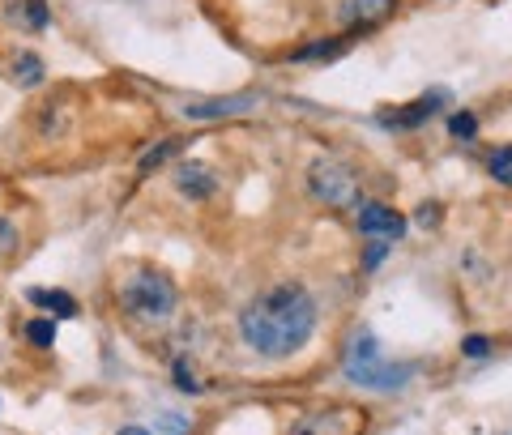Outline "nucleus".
Wrapping results in <instances>:
<instances>
[{
	"label": "nucleus",
	"mask_w": 512,
	"mask_h": 435,
	"mask_svg": "<svg viewBox=\"0 0 512 435\" xmlns=\"http://www.w3.org/2000/svg\"><path fill=\"white\" fill-rule=\"evenodd\" d=\"M316 333V299L299 282L269 286L239 312V337L265 359H291Z\"/></svg>",
	"instance_id": "obj_1"
},
{
	"label": "nucleus",
	"mask_w": 512,
	"mask_h": 435,
	"mask_svg": "<svg viewBox=\"0 0 512 435\" xmlns=\"http://www.w3.org/2000/svg\"><path fill=\"white\" fill-rule=\"evenodd\" d=\"M342 372H346L350 384H359V389L397 393V389H406V384L414 380V372H419V367H414V363H393V359H384L376 333L359 329L355 337H350L346 354H342Z\"/></svg>",
	"instance_id": "obj_2"
},
{
	"label": "nucleus",
	"mask_w": 512,
	"mask_h": 435,
	"mask_svg": "<svg viewBox=\"0 0 512 435\" xmlns=\"http://www.w3.org/2000/svg\"><path fill=\"white\" fill-rule=\"evenodd\" d=\"M120 308L133 320H167L175 312V282L163 269L137 265L120 282Z\"/></svg>",
	"instance_id": "obj_3"
},
{
	"label": "nucleus",
	"mask_w": 512,
	"mask_h": 435,
	"mask_svg": "<svg viewBox=\"0 0 512 435\" xmlns=\"http://www.w3.org/2000/svg\"><path fill=\"white\" fill-rule=\"evenodd\" d=\"M308 188L316 201H325L329 209H350L359 201V175L338 158H316L308 167Z\"/></svg>",
	"instance_id": "obj_4"
},
{
	"label": "nucleus",
	"mask_w": 512,
	"mask_h": 435,
	"mask_svg": "<svg viewBox=\"0 0 512 435\" xmlns=\"http://www.w3.org/2000/svg\"><path fill=\"white\" fill-rule=\"evenodd\" d=\"M444 103H448V94L444 90H431V94H423V99H414L406 107H384V111H376V124L380 128H419V124L431 120V111L444 107Z\"/></svg>",
	"instance_id": "obj_5"
},
{
	"label": "nucleus",
	"mask_w": 512,
	"mask_h": 435,
	"mask_svg": "<svg viewBox=\"0 0 512 435\" xmlns=\"http://www.w3.org/2000/svg\"><path fill=\"white\" fill-rule=\"evenodd\" d=\"M363 431V414L350 406H333L320 418H303V423L291 427V435H359Z\"/></svg>",
	"instance_id": "obj_6"
},
{
	"label": "nucleus",
	"mask_w": 512,
	"mask_h": 435,
	"mask_svg": "<svg viewBox=\"0 0 512 435\" xmlns=\"http://www.w3.org/2000/svg\"><path fill=\"white\" fill-rule=\"evenodd\" d=\"M355 227L363 235H376V239H397V235H406V218L397 214V209H389V205L367 201V205H359Z\"/></svg>",
	"instance_id": "obj_7"
},
{
	"label": "nucleus",
	"mask_w": 512,
	"mask_h": 435,
	"mask_svg": "<svg viewBox=\"0 0 512 435\" xmlns=\"http://www.w3.org/2000/svg\"><path fill=\"white\" fill-rule=\"evenodd\" d=\"M393 13H397V0H346L342 22L350 30H376L380 22H389Z\"/></svg>",
	"instance_id": "obj_8"
},
{
	"label": "nucleus",
	"mask_w": 512,
	"mask_h": 435,
	"mask_svg": "<svg viewBox=\"0 0 512 435\" xmlns=\"http://www.w3.org/2000/svg\"><path fill=\"white\" fill-rule=\"evenodd\" d=\"M256 107V94H231V99H205V103H188L184 116L188 120H231L244 116V111Z\"/></svg>",
	"instance_id": "obj_9"
},
{
	"label": "nucleus",
	"mask_w": 512,
	"mask_h": 435,
	"mask_svg": "<svg viewBox=\"0 0 512 435\" xmlns=\"http://www.w3.org/2000/svg\"><path fill=\"white\" fill-rule=\"evenodd\" d=\"M175 188H180L188 201H205L218 192V175L205 163H180L175 167Z\"/></svg>",
	"instance_id": "obj_10"
},
{
	"label": "nucleus",
	"mask_w": 512,
	"mask_h": 435,
	"mask_svg": "<svg viewBox=\"0 0 512 435\" xmlns=\"http://www.w3.org/2000/svg\"><path fill=\"white\" fill-rule=\"evenodd\" d=\"M30 303H39V308H47V312L60 316V320H73V316H77V303L64 295V290H43V286H35V290H30Z\"/></svg>",
	"instance_id": "obj_11"
},
{
	"label": "nucleus",
	"mask_w": 512,
	"mask_h": 435,
	"mask_svg": "<svg viewBox=\"0 0 512 435\" xmlns=\"http://www.w3.org/2000/svg\"><path fill=\"white\" fill-rule=\"evenodd\" d=\"M9 13H13V22H22L26 30H47V0H13L9 5Z\"/></svg>",
	"instance_id": "obj_12"
},
{
	"label": "nucleus",
	"mask_w": 512,
	"mask_h": 435,
	"mask_svg": "<svg viewBox=\"0 0 512 435\" xmlns=\"http://www.w3.org/2000/svg\"><path fill=\"white\" fill-rule=\"evenodd\" d=\"M346 52V39H320V43H308L299 47V52L291 56L295 64H312V60H338Z\"/></svg>",
	"instance_id": "obj_13"
},
{
	"label": "nucleus",
	"mask_w": 512,
	"mask_h": 435,
	"mask_svg": "<svg viewBox=\"0 0 512 435\" xmlns=\"http://www.w3.org/2000/svg\"><path fill=\"white\" fill-rule=\"evenodd\" d=\"M13 82L18 86H39L43 82V60L35 52H22L18 60H13Z\"/></svg>",
	"instance_id": "obj_14"
},
{
	"label": "nucleus",
	"mask_w": 512,
	"mask_h": 435,
	"mask_svg": "<svg viewBox=\"0 0 512 435\" xmlns=\"http://www.w3.org/2000/svg\"><path fill=\"white\" fill-rule=\"evenodd\" d=\"M487 171L495 175V184L512 188V145H495V150L487 154Z\"/></svg>",
	"instance_id": "obj_15"
},
{
	"label": "nucleus",
	"mask_w": 512,
	"mask_h": 435,
	"mask_svg": "<svg viewBox=\"0 0 512 435\" xmlns=\"http://www.w3.org/2000/svg\"><path fill=\"white\" fill-rule=\"evenodd\" d=\"M26 337H30V342H35L39 350H52V346H56V320H52V316L30 320V325H26Z\"/></svg>",
	"instance_id": "obj_16"
},
{
	"label": "nucleus",
	"mask_w": 512,
	"mask_h": 435,
	"mask_svg": "<svg viewBox=\"0 0 512 435\" xmlns=\"http://www.w3.org/2000/svg\"><path fill=\"white\" fill-rule=\"evenodd\" d=\"M448 133L461 137V141H474V137H478V120H474V111H453V116H448Z\"/></svg>",
	"instance_id": "obj_17"
},
{
	"label": "nucleus",
	"mask_w": 512,
	"mask_h": 435,
	"mask_svg": "<svg viewBox=\"0 0 512 435\" xmlns=\"http://www.w3.org/2000/svg\"><path fill=\"white\" fill-rule=\"evenodd\" d=\"M175 150H180V141H158V145H150V154H141V171L158 167V163H163V158H171Z\"/></svg>",
	"instance_id": "obj_18"
},
{
	"label": "nucleus",
	"mask_w": 512,
	"mask_h": 435,
	"mask_svg": "<svg viewBox=\"0 0 512 435\" xmlns=\"http://www.w3.org/2000/svg\"><path fill=\"white\" fill-rule=\"evenodd\" d=\"M175 384H180L184 393H201V384H197V376H192V367L184 359H175Z\"/></svg>",
	"instance_id": "obj_19"
},
{
	"label": "nucleus",
	"mask_w": 512,
	"mask_h": 435,
	"mask_svg": "<svg viewBox=\"0 0 512 435\" xmlns=\"http://www.w3.org/2000/svg\"><path fill=\"white\" fill-rule=\"evenodd\" d=\"M363 252H367V256H363V265H367V269H376L384 256H389V244H384V239H372V244H367Z\"/></svg>",
	"instance_id": "obj_20"
},
{
	"label": "nucleus",
	"mask_w": 512,
	"mask_h": 435,
	"mask_svg": "<svg viewBox=\"0 0 512 435\" xmlns=\"http://www.w3.org/2000/svg\"><path fill=\"white\" fill-rule=\"evenodd\" d=\"M461 350L470 354V359H487V350H491V342L487 337H466V342H461Z\"/></svg>",
	"instance_id": "obj_21"
},
{
	"label": "nucleus",
	"mask_w": 512,
	"mask_h": 435,
	"mask_svg": "<svg viewBox=\"0 0 512 435\" xmlns=\"http://www.w3.org/2000/svg\"><path fill=\"white\" fill-rule=\"evenodd\" d=\"M436 214H440V205H423L419 209V222H423V227H436Z\"/></svg>",
	"instance_id": "obj_22"
},
{
	"label": "nucleus",
	"mask_w": 512,
	"mask_h": 435,
	"mask_svg": "<svg viewBox=\"0 0 512 435\" xmlns=\"http://www.w3.org/2000/svg\"><path fill=\"white\" fill-rule=\"evenodd\" d=\"M163 427H167V431H188V423H184V418H175V414L163 418Z\"/></svg>",
	"instance_id": "obj_23"
},
{
	"label": "nucleus",
	"mask_w": 512,
	"mask_h": 435,
	"mask_svg": "<svg viewBox=\"0 0 512 435\" xmlns=\"http://www.w3.org/2000/svg\"><path fill=\"white\" fill-rule=\"evenodd\" d=\"M120 435H154V431H146V427H124Z\"/></svg>",
	"instance_id": "obj_24"
},
{
	"label": "nucleus",
	"mask_w": 512,
	"mask_h": 435,
	"mask_svg": "<svg viewBox=\"0 0 512 435\" xmlns=\"http://www.w3.org/2000/svg\"><path fill=\"white\" fill-rule=\"evenodd\" d=\"M5 239H9V222L0 218V248H5Z\"/></svg>",
	"instance_id": "obj_25"
}]
</instances>
